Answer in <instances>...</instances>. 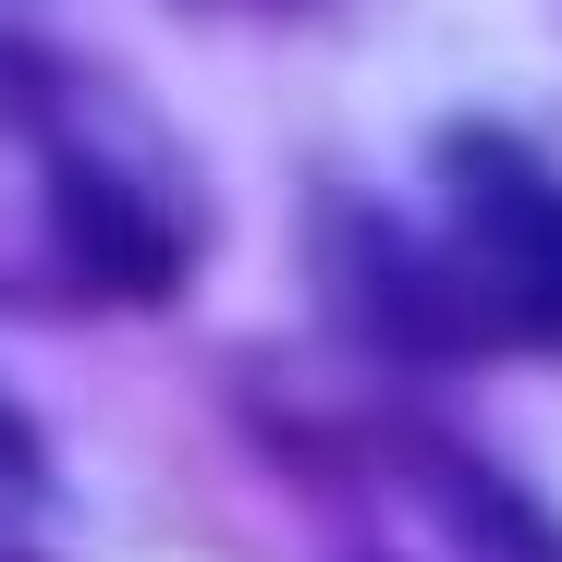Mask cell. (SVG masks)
Instances as JSON below:
<instances>
[{
    "instance_id": "obj_1",
    "label": "cell",
    "mask_w": 562,
    "mask_h": 562,
    "mask_svg": "<svg viewBox=\"0 0 562 562\" xmlns=\"http://www.w3.org/2000/svg\"><path fill=\"white\" fill-rule=\"evenodd\" d=\"M196 209L171 159L123 147L74 86L25 49H0V306H159Z\"/></svg>"
},
{
    "instance_id": "obj_2",
    "label": "cell",
    "mask_w": 562,
    "mask_h": 562,
    "mask_svg": "<svg viewBox=\"0 0 562 562\" xmlns=\"http://www.w3.org/2000/svg\"><path fill=\"white\" fill-rule=\"evenodd\" d=\"M440 245L404 269V318L428 342H526L562 355V183L502 147V135H452L440 159Z\"/></svg>"
},
{
    "instance_id": "obj_3",
    "label": "cell",
    "mask_w": 562,
    "mask_h": 562,
    "mask_svg": "<svg viewBox=\"0 0 562 562\" xmlns=\"http://www.w3.org/2000/svg\"><path fill=\"white\" fill-rule=\"evenodd\" d=\"M25 490H37V428L0 404V502H25Z\"/></svg>"
}]
</instances>
